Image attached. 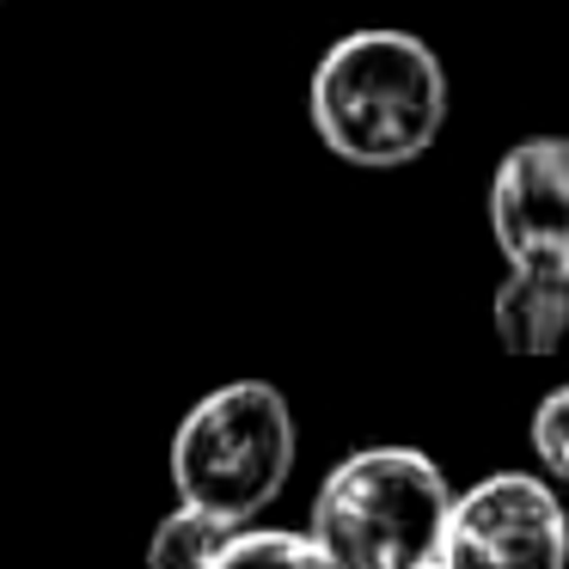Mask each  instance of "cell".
Segmentation results:
<instances>
[{
    "mask_svg": "<svg viewBox=\"0 0 569 569\" xmlns=\"http://www.w3.org/2000/svg\"><path fill=\"white\" fill-rule=\"evenodd\" d=\"M490 233L508 258L496 337L508 356H557L569 337V136H527L502 153Z\"/></svg>",
    "mask_w": 569,
    "mask_h": 569,
    "instance_id": "2",
    "label": "cell"
},
{
    "mask_svg": "<svg viewBox=\"0 0 569 569\" xmlns=\"http://www.w3.org/2000/svg\"><path fill=\"white\" fill-rule=\"evenodd\" d=\"M422 569H441V563H422Z\"/></svg>",
    "mask_w": 569,
    "mask_h": 569,
    "instance_id": "9",
    "label": "cell"
},
{
    "mask_svg": "<svg viewBox=\"0 0 569 569\" xmlns=\"http://www.w3.org/2000/svg\"><path fill=\"white\" fill-rule=\"evenodd\" d=\"M441 569H569V515L532 471H490L453 496L441 527Z\"/></svg>",
    "mask_w": 569,
    "mask_h": 569,
    "instance_id": "5",
    "label": "cell"
},
{
    "mask_svg": "<svg viewBox=\"0 0 569 569\" xmlns=\"http://www.w3.org/2000/svg\"><path fill=\"white\" fill-rule=\"evenodd\" d=\"M227 520H214V515H202V508H190V502H178L172 515L153 527V539H148V569H209L214 563V551L227 545Z\"/></svg>",
    "mask_w": 569,
    "mask_h": 569,
    "instance_id": "7",
    "label": "cell"
},
{
    "mask_svg": "<svg viewBox=\"0 0 569 569\" xmlns=\"http://www.w3.org/2000/svg\"><path fill=\"white\" fill-rule=\"evenodd\" d=\"M453 483L417 447H361L312 496V539L337 569H422L441 551Z\"/></svg>",
    "mask_w": 569,
    "mask_h": 569,
    "instance_id": "3",
    "label": "cell"
},
{
    "mask_svg": "<svg viewBox=\"0 0 569 569\" xmlns=\"http://www.w3.org/2000/svg\"><path fill=\"white\" fill-rule=\"evenodd\" d=\"M209 569H337L319 551L312 532H288V527H233L227 545L214 551Z\"/></svg>",
    "mask_w": 569,
    "mask_h": 569,
    "instance_id": "6",
    "label": "cell"
},
{
    "mask_svg": "<svg viewBox=\"0 0 569 569\" xmlns=\"http://www.w3.org/2000/svg\"><path fill=\"white\" fill-rule=\"evenodd\" d=\"M166 466L178 502L246 527L295 471V410L270 380H227L184 410Z\"/></svg>",
    "mask_w": 569,
    "mask_h": 569,
    "instance_id": "4",
    "label": "cell"
},
{
    "mask_svg": "<svg viewBox=\"0 0 569 569\" xmlns=\"http://www.w3.org/2000/svg\"><path fill=\"white\" fill-rule=\"evenodd\" d=\"M307 111L337 160L392 172V166L422 160L441 136L447 68L410 31H349L312 68Z\"/></svg>",
    "mask_w": 569,
    "mask_h": 569,
    "instance_id": "1",
    "label": "cell"
},
{
    "mask_svg": "<svg viewBox=\"0 0 569 569\" xmlns=\"http://www.w3.org/2000/svg\"><path fill=\"white\" fill-rule=\"evenodd\" d=\"M532 453L551 483H569V386H551L532 410Z\"/></svg>",
    "mask_w": 569,
    "mask_h": 569,
    "instance_id": "8",
    "label": "cell"
}]
</instances>
